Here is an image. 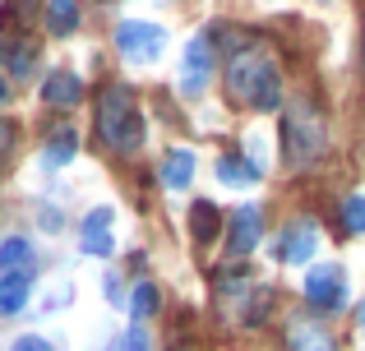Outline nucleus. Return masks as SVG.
<instances>
[{"mask_svg":"<svg viewBox=\"0 0 365 351\" xmlns=\"http://www.w3.org/2000/svg\"><path fill=\"white\" fill-rule=\"evenodd\" d=\"M292 351H333V337L329 333H319V328H296L292 333Z\"/></svg>","mask_w":365,"mask_h":351,"instance_id":"19","label":"nucleus"},{"mask_svg":"<svg viewBox=\"0 0 365 351\" xmlns=\"http://www.w3.org/2000/svg\"><path fill=\"white\" fill-rule=\"evenodd\" d=\"M125 351H148V333H143L139 324H134L130 333H125Z\"/></svg>","mask_w":365,"mask_h":351,"instance_id":"23","label":"nucleus"},{"mask_svg":"<svg viewBox=\"0 0 365 351\" xmlns=\"http://www.w3.org/2000/svg\"><path fill=\"white\" fill-rule=\"evenodd\" d=\"M314 245H319V231H314V222H292L282 231V241H277V259L287 263V268H296V263H310L314 259Z\"/></svg>","mask_w":365,"mask_h":351,"instance_id":"8","label":"nucleus"},{"mask_svg":"<svg viewBox=\"0 0 365 351\" xmlns=\"http://www.w3.org/2000/svg\"><path fill=\"white\" fill-rule=\"evenodd\" d=\"M74 153H79V139H74V130H61V135H56L51 144L42 148V162H46V167H65Z\"/></svg>","mask_w":365,"mask_h":351,"instance_id":"16","label":"nucleus"},{"mask_svg":"<svg viewBox=\"0 0 365 351\" xmlns=\"http://www.w3.org/2000/svg\"><path fill=\"white\" fill-rule=\"evenodd\" d=\"M264 241V213H259V204H245V208H236V217H232V231H227V254H250L255 245Z\"/></svg>","mask_w":365,"mask_h":351,"instance_id":"7","label":"nucleus"},{"mask_svg":"<svg viewBox=\"0 0 365 351\" xmlns=\"http://www.w3.org/2000/svg\"><path fill=\"white\" fill-rule=\"evenodd\" d=\"M213 79V51H208V37H190L185 51H180V93L199 98Z\"/></svg>","mask_w":365,"mask_h":351,"instance_id":"6","label":"nucleus"},{"mask_svg":"<svg viewBox=\"0 0 365 351\" xmlns=\"http://www.w3.org/2000/svg\"><path fill=\"white\" fill-rule=\"evenodd\" d=\"M28 65H33V46H19V51H14V65H9V70H14V74H24Z\"/></svg>","mask_w":365,"mask_h":351,"instance_id":"24","label":"nucleus"},{"mask_svg":"<svg viewBox=\"0 0 365 351\" xmlns=\"http://www.w3.org/2000/svg\"><path fill=\"white\" fill-rule=\"evenodd\" d=\"M46 28H51L56 37L74 33V28H79V5H74V0H46Z\"/></svg>","mask_w":365,"mask_h":351,"instance_id":"13","label":"nucleus"},{"mask_svg":"<svg viewBox=\"0 0 365 351\" xmlns=\"http://www.w3.org/2000/svg\"><path fill=\"white\" fill-rule=\"evenodd\" d=\"M227 88L241 107H255V111H277L282 107V70L277 61L264 51V46H241L227 65Z\"/></svg>","mask_w":365,"mask_h":351,"instance_id":"1","label":"nucleus"},{"mask_svg":"<svg viewBox=\"0 0 365 351\" xmlns=\"http://www.w3.org/2000/svg\"><path fill=\"white\" fill-rule=\"evenodd\" d=\"M329 148V125H324V111L310 98H296L282 107V167L287 172H305L314 167Z\"/></svg>","mask_w":365,"mask_h":351,"instance_id":"2","label":"nucleus"},{"mask_svg":"<svg viewBox=\"0 0 365 351\" xmlns=\"http://www.w3.org/2000/svg\"><path fill=\"white\" fill-rule=\"evenodd\" d=\"M217 222H222V213H217L208 199H199V204L190 208V226H195V241H213V236H217Z\"/></svg>","mask_w":365,"mask_h":351,"instance_id":"15","label":"nucleus"},{"mask_svg":"<svg viewBox=\"0 0 365 351\" xmlns=\"http://www.w3.org/2000/svg\"><path fill=\"white\" fill-rule=\"evenodd\" d=\"M153 310H158V287H153V282H139V287H134V296H130V315H134V324H139V319H148Z\"/></svg>","mask_w":365,"mask_h":351,"instance_id":"18","label":"nucleus"},{"mask_svg":"<svg viewBox=\"0 0 365 351\" xmlns=\"http://www.w3.org/2000/svg\"><path fill=\"white\" fill-rule=\"evenodd\" d=\"M42 98L51 102V107H74V102L83 98V83L74 79V74L56 70V74H46V83H42Z\"/></svg>","mask_w":365,"mask_h":351,"instance_id":"12","label":"nucleus"},{"mask_svg":"<svg viewBox=\"0 0 365 351\" xmlns=\"http://www.w3.org/2000/svg\"><path fill=\"white\" fill-rule=\"evenodd\" d=\"M361 328H365V300H361Z\"/></svg>","mask_w":365,"mask_h":351,"instance_id":"25","label":"nucleus"},{"mask_svg":"<svg viewBox=\"0 0 365 351\" xmlns=\"http://www.w3.org/2000/svg\"><path fill=\"white\" fill-rule=\"evenodd\" d=\"M98 139L116 153H134L143 144V116H139V102H134L130 88L111 83L102 88L98 98Z\"/></svg>","mask_w":365,"mask_h":351,"instance_id":"3","label":"nucleus"},{"mask_svg":"<svg viewBox=\"0 0 365 351\" xmlns=\"http://www.w3.org/2000/svg\"><path fill=\"white\" fill-rule=\"evenodd\" d=\"M28 263H33V245H28L24 236H9V241L0 245V268L5 273H28Z\"/></svg>","mask_w":365,"mask_h":351,"instance_id":"14","label":"nucleus"},{"mask_svg":"<svg viewBox=\"0 0 365 351\" xmlns=\"http://www.w3.org/2000/svg\"><path fill=\"white\" fill-rule=\"evenodd\" d=\"M167 46V33L158 23H143V19H130V23L116 28V51L125 56L130 65H153Z\"/></svg>","mask_w":365,"mask_h":351,"instance_id":"5","label":"nucleus"},{"mask_svg":"<svg viewBox=\"0 0 365 351\" xmlns=\"http://www.w3.org/2000/svg\"><path fill=\"white\" fill-rule=\"evenodd\" d=\"M79 250L83 254H98V259H107V254H111V208H93V213L83 217Z\"/></svg>","mask_w":365,"mask_h":351,"instance_id":"9","label":"nucleus"},{"mask_svg":"<svg viewBox=\"0 0 365 351\" xmlns=\"http://www.w3.org/2000/svg\"><path fill=\"white\" fill-rule=\"evenodd\" d=\"M361 70H365V42H361Z\"/></svg>","mask_w":365,"mask_h":351,"instance_id":"26","label":"nucleus"},{"mask_svg":"<svg viewBox=\"0 0 365 351\" xmlns=\"http://www.w3.org/2000/svg\"><path fill=\"white\" fill-rule=\"evenodd\" d=\"M0 102H5V83H0Z\"/></svg>","mask_w":365,"mask_h":351,"instance_id":"27","label":"nucleus"},{"mask_svg":"<svg viewBox=\"0 0 365 351\" xmlns=\"http://www.w3.org/2000/svg\"><path fill=\"white\" fill-rule=\"evenodd\" d=\"M33 14H37V0H14V23L19 28L33 23Z\"/></svg>","mask_w":365,"mask_h":351,"instance_id":"22","label":"nucleus"},{"mask_svg":"<svg viewBox=\"0 0 365 351\" xmlns=\"http://www.w3.org/2000/svg\"><path fill=\"white\" fill-rule=\"evenodd\" d=\"M305 300L314 310H324V315L347 305V273H342V263H333V259L314 263L310 278H305Z\"/></svg>","mask_w":365,"mask_h":351,"instance_id":"4","label":"nucleus"},{"mask_svg":"<svg viewBox=\"0 0 365 351\" xmlns=\"http://www.w3.org/2000/svg\"><path fill=\"white\" fill-rule=\"evenodd\" d=\"M9 351H51V342H46V337H33V333H28V337H14V347H9Z\"/></svg>","mask_w":365,"mask_h":351,"instance_id":"21","label":"nucleus"},{"mask_svg":"<svg viewBox=\"0 0 365 351\" xmlns=\"http://www.w3.org/2000/svg\"><path fill=\"white\" fill-rule=\"evenodd\" d=\"M342 226H347L351 236H365V194L342 199Z\"/></svg>","mask_w":365,"mask_h":351,"instance_id":"20","label":"nucleus"},{"mask_svg":"<svg viewBox=\"0 0 365 351\" xmlns=\"http://www.w3.org/2000/svg\"><path fill=\"white\" fill-rule=\"evenodd\" d=\"M28 291H33V268L5 273V278H0V315H19V310L28 305Z\"/></svg>","mask_w":365,"mask_h":351,"instance_id":"10","label":"nucleus"},{"mask_svg":"<svg viewBox=\"0 0 365 351\" xmlns=\"http://www.w3.org/2000/svg\"><path fill=\"white\" fill-rule=\"evenodd\" d=\"M190 180H195V153H190V148H171L167 162H162V185L190 189Z\"/></svg>","mask_w":365,"mask_h":351,"instance_id":"11","label":"nucleus"},{"mask_svg":"<svg viewBox=\"0 0 365 351\" xmlns=\"http://www.w3.org/2000/svg\"><path fill=\"white\" fill-rule=\"evenodd\" d=\"M217 176L227 180V185H250V180H259V162H241V157H222L217 162Z\"/></svg>","mask_w":365,"mask_h":351,"instance_id":"17","label":"nucleus"}]
</instances>
